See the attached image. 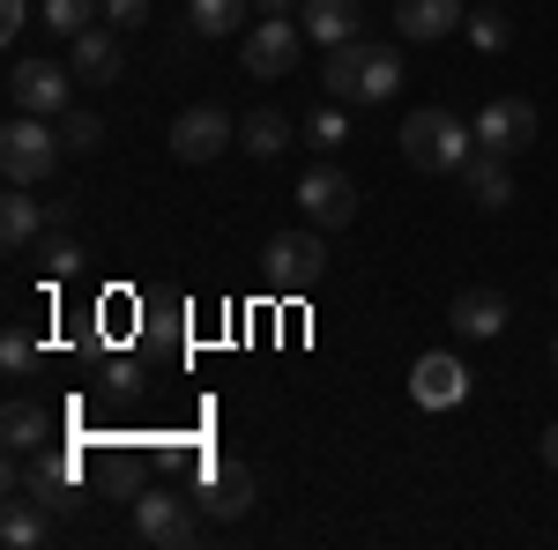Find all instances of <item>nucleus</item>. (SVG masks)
Instances as JSON below:
<instances>
[{
	"label": "nucleus",
	"mask_w": 558,
	"mask_h": 550,
	"mask_svg": "<svg viewBox=\"0 0 558 550\" xmlns=\"http://www.w3.org/2000/svg\"><path fill=\"white\" fill-rule=\"evenodd\" d=\"M246 8H254V0H186V23H194L202 38H231V30H254Z\"/></svg>",
	"instance_id": "b1692460"
},
{
	"label": "nucleus",
	"mask_w": 558,
	"mask_h": 550,
	"mask_svg": "<svg viewBox=\"0 0 558 550\" xmlns=\"http://www.w3.org/2000/svg\"><path fill=\"white\" fill-rule=\"evenodd\" d=\"M23 491H31V499H38L45 513H68V506H75V462H68V454H52V447H45L38 462L23 468Z\"/></svg>",
	"instance_id": "f3484780"
},
{
	"label": "nucleus",
	"mask_w": 558,
	"mask_h": 550,
	"mask_svg": "<svg viewBox=\"0 0 558 550\" xmlns=\"http://www.w3.org/2000/svg\"><path fill=\"white\" fill-rule=\"evenodd\" d=\"M305 142H313V149H343V142H350V120H343V105H320V112L305 120Z\"/></svg>",
	"instance_id": "bb28decb"
},
{
	"label": "nucleus",
	"mask_w": 558,
	"mask_h": 550,
	"mask_svg": "<svg viewBox=\"0 0 558 550\" xmlns=\"http://www.w3.org/2000/svg\"><path fill=\"white\" fill-rule=\"evenodd\" d=\"M105 23H120V30H142V23H149V0H105Z\"/></svg>",
	"instance_id": "c756f323"
},
{
	"label": "nucleus",
	"mask_w": 558,
	"mask_h": 550,
	"mask_svg": "<svg viewBox=\"0 0 558 550\" xmlns=\"http://www.w3.org/2000/svg\"><path fill=\"white\" fill-rule=\"evenodd\" d=\"M202 513L209 521H246L254 513V468L246 462H202Z\"/></svg>",
	"instance_id": "9d476101"
},
{
	"label": "nucleus",
	"mask_w": 558,
	"mask_h": 550,
	"mask_svg": "<svg viewBox=\"0 0 558 550\" xmlns=\"http://www.w3.org/2000/svg\"><path fill=\"white\" fill-rule=\"evenodd\" d=\"M507 320H514V305H507V291H492V283H470V291L454 297V328L470 342H492Z\"/></svg>",
	"instance_id": "dca6fc26"
},
{
	"label": "nucleus",
	"mask_w": 558,
	"mask_h": 550,
	"mask_svg": "<svg viewBox=\"0 0 558 550\" xmlns=\"http://www.w3.org/2000/svg\"><path fill=\"white\" fill-rule=\"evenodd\" d=\"M45 216H52V209H45V201H31V186H15V194L0 201V239H8V254H23V246L38 239Z\"/></svg>",
	"instance_id": "aec40b11"
},
{
	"label": "nucleus",
	"mask_w": 558,
	"mask_h": 550,
	"mask_svg": "<svg viewBox=\"0 0 558 550\" xmlns=\"http://www.w3.org/2000/svg\"><path fill=\"white\" fill-rule=\"evenodd\" d=\"M470 127H476V149H492V157H521V149L536 142V105H529V97H492Z\"/></svg>",
	"instance_id": "6e6552de"
},
{
	"label": "nucleus",
	"mask_w": 558,
	"mask_h": 550,
	"mask_svg": "<svg viewBox=\"0 0 558 550\" xmlns=\"http://www.w3.org/2000/svg\"><path fill=\"white\" fill-rule=\"evenodd\" d=\"M544 462L558 468V424H551V431H544Z\"/></svg>",
	"instance_id": "72a5a7b5"
},
{
	"label": "nucleus",
	"mask_w": 558,
	"mask_h": 550,
	"mask_svg": "<svg viewBox=\"0 0 558 550\" xmlns=\"http://www.w3.org/2000/svg\"><path fill=\"white\" fill-rule=\"evenodd\" d=\"M410 402H417V410H462V402H470V365L447 357V350H425V357L410 365Z\"/></svg>",
	"instance_id": "1a4fd4ad"
},
{
	"label": "nucleus",
	"mask_w": 558,
	"mask_h": 550,
	"mask_svg": "<svg viewBox=\"0 0 558 550\" xmlns=\"http://www.w3.org/2000/svg\"><path fill=\"white\" fill-rule=\"evenodd\" d=\"M299 52H305L299 15H260L254 30L239 38V68H246L254 83H283V75L299 68Z\"/></svg>",
	"instance_id": "20e7f679"
},
{
	"label": "nucleus",
	"mask_w": 558,
	"mask_h": 550,
	"mask_svg": "<svg viewBox=\"0 0 558 550\" xmlns=\"http://www.w3.org/2000/svg\"><path fill=\"white\" fill-rule=\"evenodd\" d=\"M165 142L179 164H209V157H223V142H239V120H223V105H186Z\"/></svg>",
	"instance_id": "423d86ee"
},
{
	"label": "nucleus",
	"mask_w": 558,
	"mask_h": 550,
	"mask_svg": "<svg viewBox=\"0 0 558 550\" xmlns=\"http://www.w3.org/2000/svg\"><path fill=\"white\" fill-rule=\"evenodd\" d=\"M299 209H305V223H313V231H343L350 216H357V186H350V171L313 164L299 179Z\"/></svg>",
	"instance_id": "0eeeda50"
},
{
	"label": "nucleus",
	"mask_w": 558,
	"mask_h": 550,
	"mask_svg": "<svg viewBox=\"0 0 558 550\" xmlns=\"http://www.w3.org/2000/svg\"><path fill=\"white\" fill-rule=\"evenodd\" d=\"M52 431H60V417H52L45 402H23V394H15V402L0 410V439H8V454H45Z\"/></svg>",
	"instance_id": "2eb2a0df"
},
{
	"label": "nucleus",
	"mask_w": 558,
	"mask_h": 550,
	"mask_svg": "<svg viewBox=\"0 0 558 550\" xmlns=\"http://www.w3.org/2000/svg\"><path fill=\"white\" fill-rule=\"evenodd\" d=\"M68 45H75V52H68V68H75V83H89V89L120 83V68H128V60H120V38H112L105 23H89L83 38H68Z\"/></svg>",
	"instance_id": "ddd939ff"
},
{
	"label": "nucleus",
	"mask_w": 558,
	"mask_h": 550,
	"mask_svg": "<svg viewBox=\"0 0 558 550\" xmlns=\"http://www.w3.org/2000/svg\"><path fill=\"white\" fill-rule=\"evenodd\" d=\"M254 8H260V15H299L305 0H254Z\"/></svg>",
	"instance_id": "473e14b6"
},
{
	"label": "nucleus",
	"mask_w": 558,
	"mask_h": 550,
	"mask_svg": "<svg viewBox=\"0 0 558 550\" xmlns=\"http://www.w3.org/2000/svg\"><path fill=\"white\" fill-rule=\"evenodd\" d=\"M239 149H246V157H283V149H291V120H283L276 105L246 112V120H239Z\"/></svg>",
	"instance_id": "412c9836"
},
{
	"label": "nucleus",
	"mask_w": 558,
	"mask_h": 550,
	"mask_svg": "<svg viewBox=\"0 0 558 550\" xmlns=\"http://www.w3.org/2000/svg\"><path fill=\"white\" fill-rule=\"evenodd\" d=\"M31 365H38V342H31V328H8V335H0V372H8V380H23Z\"/></svg>",
	"instance_id": "c85d7f7f"
},
{
	"label": "nucleus",
	"mask_w": 558,
	"mask_h": 550,
	"mask_svg": "<svg viewBox=\"0 0 558 550\" xmlns=\"http://www.w3.org/2000/svg\"><path fill=\"white\" fill-rule=\"evenodd\" d=\"M134 528H142L149 543H194V536H202V521L186 513V499H179V491H165V484L134 499Z\"/></svg>",
	"instance_id": "9b49d317"
},
{
	"label": "nucleus",
	"mask_w": 558,
	"mask_h": 550,
	"mask_svg": "<svg viewBox=\"0 0 558 550\" xmlns=\"http://www.w3.org/2000/svg\"><path fill=\"white\" fill-rule=\"evenodd\" d=\"M0 543H15V550L45 543V506L31 491H8V506H0Z\"/></svg>",
	"instance_id": "4be33fe9"
},
{
	"label": "nucleus",
	"mask_w": 558,
	"mask_h": 550,
	"mask_svg": "<svg viewBox=\"0 0 558 550\" xmlns=\"http://www.w3.org/2000/svg\"><path fill=\"white\" fill-rule=\"evenodd\" d=\"M31 30V0H0V38H23Z\"/></svg>",
	"instance_id": "7c9ffc66"
},
{
	"label": "nucleus",
	"mask_w": 558,
	"mask_h": 550,
	"mask_svg": "<svg viewBox=\"0 0 558 550\" xmlns=\"http://www.w3.org/2000/svg\"><path fill=\"white\" fill-rule=\"evenodd\" d=\"M462 38H470L476 52H507V45H514L507 0H476V8H470V23H462Z\"/></svg>",
	"instance_id": "5701e85b"
},
{
	"label": "nucleus",
	"mask_w": 558,
	"mask_h": 550,
	"mask_svg": "<svg viewBox=\"0 0 558 550\" xmlns=\"http://www.w3.org/2000/svg\"><path fill=\"white\" fill-rule=\"evenodd\" d=\"M462 186H470L476 209H507V201H514V157H492V149H476L470 164H462Z\"/></svg>",
	"instance_id": "a211bd4d"
},
{
	"label": "nucleus",
	"mask_w": 558,
	"mask_h": 550,
	"mask_svg": "<svg viewBox=\"0 0 558 550\" xmlns=\"http://www.w3.org/2000/svg\"><path fill=\"white\" fill-rule=\"evenodd\" d=\"M402 164L417 171H462L476 157V127H462L454 112H439V105H417V112H402Z\"/></svg>",
	"instance_id": "f257e3e1"
},
{
	"label": "nucleus",
	"mask_w": 558,
	"mask_h": 550,
	"mask_svg": "<svg viewBox=\"0 0 558 550\" xmlns=\"http://www.w3.org/2000/svg\"><path fill=\"white\" fill-rule=\"evenodd\" d=\"M551 365H558V335H551Z\"/></svg>",
	"instance_id": "f704fd0d"
},
{
	"label": "nucleus",
	"mask_w": 558,
	"mask_h": 550,
	"mask_svg": "<svg viewBox=\"0 0 558 550\" xmlns=\"http://www.w3.org/2000/svg\"><path fill=\"white\" fill-rule=\"evenodd\" d=\"M260 276H268L276 297L320 291V283H328V246H320V231H276L268 254H260Z\"/></svg>",
	"instance_id": "7ed1b4c3"
},
{
	"label": "nucleus",
	"mask_w": 558,
	"mask_h": 550,
	"mask_svg": "<svg viewBox=\"0 0 558 550\" xmlns=\"http://www.w3.org/2000/svg\"><path fill=\"white\" fill-rule=\"evenodd\" d=\"M38 268L52 276V283H68V276H83V246H75V239H45V246H38Z\"/></svg>",
	"instance_id": "cd10ccee"
},
{
	"label": "nucleus",
	"mask_w": 558,
	"mask_h": 550,
	"mask_svg": "<svg viewBox=\"0 0 558 550\" xmlns=\"http://www.w3.org/2000/svg\"><path fill=\"white\" fill-rule=\"evenodd\" d=\"M365 60H373V38L328 45V68H320V83H328V97H336V105H350V97H357V75H365Z\"/></svg>",
	"instance_id": "6ab92c4d"
},
{
	"label": "nucleus",
	"mask_w": 558,
	"mask_h": 550,
	"mask_svg": "<svg viewBox=\"0 0 558 550\" xmlns=\"http://www.w3.org/2000/svg\"><path fill=\"white\" fill-rule=\"evenodd\" d=\"M395 23H402V45H439L447 30L470 23L462 0H395Z\"/></svg>",
	"instance_id": "f8f14e48"
},
{
	"label": "nucleus",
	"mask_w": 558,
	"mask_h": 550,
	"mask_svg": "<svg viewBox=\"0 0 558 550\" xmlns=\"http://www.w3.org/2000/svg\"><path fill=\"white\" fill-rule=\"evenodd\" d=\"M105 387H112V394H134V387H142V372H134L128 357H112V365H105Z\"/></svg>",
	"instance_id": "2f4dec72"
},
{
	"label": "nucleus",
	"mask_w": 558,
	"mask_h": 550,
	"mask_svg": "<svg viewBox=\"0 0 558 550\" xmlns=\"http://www.w3.org/2000/svg\"><path fill=\"white\" fill-rule=\"evenodd\" d=\"M97 15H105V0H45V30L52 38H83Z\"/></svg>",
	"instance_id": "393cba45"
},
{
	"label": "nucleus",
	"mask_w": 558,
	"mask_h": 550,
	"mask_svg": "<svg viewBox=\"0 0 558 550\" xmlns=\"http://www.w3.org/2000/svg\"><path fill=\"white\" fill-rule=\"evenodd\" d=\"M551 291H558V276H551Z\"/></svg>",
	"instance_id": "c9c22d12"
},
{
	"label": "nucleus",
	"mask_w": 558,
	"mask_h": 550,
	"mask_svg": "<svg viewBox=\"0 0 558 550\" xmlns=\"http://www.w3.org/2000/svg\"><path fill=\"white\" fill-rule=\"evenodd\" d=\"M299 30L313 45L365 38V0H305V8H299Z\"/></svg>",
	"instance_id": "4468645a"
},
{
	"label": "nucleus",
	"mask_w": 558,
	"mask_h": 550,
	"mask_svg": "<svg viewBox=\"0 0 558 550\" xmlns=\"http://www.w3.org/2000/svg\"><path fill=\"white\" fill-rule=\"evenodd\" d=\"M60 157H68V142H60V127L38 120V112H15V120L0 127V171H8V186H45V179L60 171Z\"/></svg>",
	"instance_id": "f03ea898"
},
{
	"label": "nucleus",
	"mask_w": 558,
	"mask_h": 550,
	"mask_svg": "<svg viewBox=\"0 0 558 550\" xmlns=\"http://www.w3.org/2000/svg\"><path fill=\"white\" fill-rule=\"evenodd\" d=\"M68 89H75V68H60V60H15L8 68V105L15 112L68 120Z\"/></svg>",
	"instance_id": "39448f33"
},
{
	"label": "nucleus",
	"mask_w": 558,
	"mask_h": 550,
	"mask_svg": "<svg viewBox=\"0 0 558 550\" xmlns=\"http://www.w3.org/2000/svg\"><path fill=\"white\" fill-rule=\"evenodd\" d=\"M60 142H68V157H89V149H105V120L97 112H68L60 120Z\"/></svg>",
	"instance_id": "a878e982"
}]
</instances>
